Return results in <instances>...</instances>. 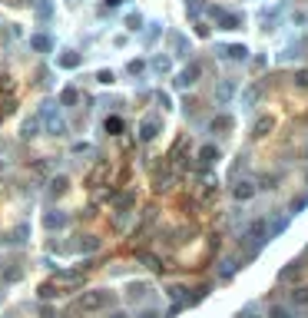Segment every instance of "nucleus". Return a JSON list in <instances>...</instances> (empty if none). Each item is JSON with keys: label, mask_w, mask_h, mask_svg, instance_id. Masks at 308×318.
Instances as JSON below:
<instances>
[{"label": "nucleus", "mask_w": 308, "mask_h": 318, "mask_svg": "<svg viewBox=\"0 0 308 318\" xmlns=\"http://www.w3.org/2000/svg\"><path fill=\"white\" fill-rule=\"evenodd\" d=\"M106 302H109L106 292H86V295L80 299V305H76V308H80V312H96V308H103Z\"/></svg>", "instance_id": "f257e3e1"}]
</instances>
